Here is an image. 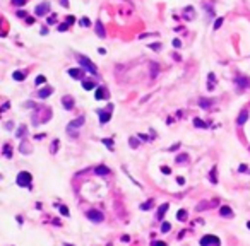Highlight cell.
I'll list each match as a JSON object with an SVG mask.
<instances>
[{"label":"cell","mask_w":250,"mask_h":246,"mask_svg":"<svg viewBox=\"0 0 250 246\" xmlns=\"http://www.w3.org/2000/svg\"><path fill=\"white\" fill-rule=\"evenodd\" d=\"M77 60H79L81 67H82L84 70H87L89 74H96V72H98L96 65H94V63H93V62H91V60H89L87 56H82V55H81V56H77Z\"/></svg>","instance_id":"1"},{"label":"cell","mask_w":250,"mask_h":246,"mask_svg":"<svg viewBox=\"0 0 250 246\" xmlns=\"http://www.w3.org/2000/svg\"><path fill=\"white\" fill-rule=\"evenodd\" d=\"M31 180H33V176L27 173V171H21L19 174H17V185L19 186H29L31 185Z\"/></svg>","instance_id":"2"},{"label":"cell","mask_w":250,"mask_h":246,"mask_svg":"<svg viewBox=\"0 0 250 246\" xmlns=\"http://www.w3.org/2000/svg\"><path fill=\"white\" fill-rule=\"evenodd\" d=\"M201 246H221V241L213 234H206L204 238H201Z\"/></svg>","instance_id":"3"},{"label":"cell","mask_w":250,"mask_h":246,"mask_svg":"<svg viewBox=\"0 0 250 246\" xmlns=\"http://www.w3.org/2000/svg\"><path fill=\"white\" fill-rule=\"evenodd\" d=\"M48 12H50V2H43V3L36 5V9H34V14H36L38 17H43V15H46Z\"/></svg>","instance_id":"4"},{"label":"cell","mask_w":250,"mask_h":246,"mask_svg":"<svg viewBox=\"0 0 250 246\" xmlns=\"http://www.w3.org/2000/svg\"><path fill=\"white\" fill-rule=\"evenodd\" d=\"M87 217L93 221V222H101L105 217H103V214L99 212V210H96V209H93V210H87Z\"/></svg>","instance_id":"5"},{"label":"cell","mask_w":250,"mask_h":246,"mask_svg":"<svg viewBox=\"0 0 250 246\" xmlns=\"http://www.w3.org/2000/svg\"><path fill=\"white\" fill-rule=\"evenodd\" d=\"M82 125H84V116H79V118H75L74 121H70V123H69L67 132H70V133H72V130H74V128H79V127H82Z\"/></svg>","instance_id":"6"},{"label":"cell","mask_w":250,"mask_h":246,"mask_svg":"<svg viewBox=\"0 0 250 246\" xmlns=\"http://www.w3.org/2000/svg\"><path fill=\"white\" fill-rule=\"evenodd\" d=\"M51 92H53V89H51L50 86H46V87H41V89L38 91V97H39V99H46L48 96H51Z\"/></svg>","instance_id":"7"},{"label":"cell","mask_w":250,"mask_h":246,"mask_svg":"<svg viewBox=\"0 0 250 246\" xmlns=\"http://www.w3.org/2000/svg\"><path fill=\"white\" fill-rule=\"evenodd\" d=\"M98 115H99V123L105 125L110 118H111V111H103V109H98Z\"/></svg>","instance_id":"8"},{"label":"cell","mask_w":250,"mask_h":246,"mask_svg":"<svg viewBox=\"0 0 250 246\" xmlns=\"http://www.w3.org/2000/svg\"><path fill=\"white\" fill-rule=\"evenodd\" d=\"M247 120H249V111L247 109H242V113L238 115V118H237V123L242 127V125H245L247 123Z\"/></svg>","instance_id":"9"},{"label":"cell","mask_w":250,"mask_h":246,"mask_svg":"<svg viewBox=\"0 0 250 246\" xmlns=\"http://www.w3.org/2000/svg\"><path fill=\"white\" fill-rule=\"evenodd\" d=\"M94 97H96V99H106V97H108V91H106L105 87H98L96 92H94Z\"/></svg>","instance_id":"10"},{"label":"cell","mask_w":250,"mask_h":246,"mask_svg":"<svg viewBox=\"0 0 250 246\" xmlns=\"http://www.w3.org/2000/svg\"><path fill=\"white\" fill-rule=\"evenodd\" d=\"M94 173H96L98 176H106V174H110V168H106V166H103V164H99V166H96V169H94Z\"/></svg>","instance_id":"11"},{"label":"cell","mask_w":250,"mask_h":246,"mask_svg":"<svg viewBox=\"0 0 250 246\" xmlns=\"http://www.w3.org/2000/svg\"><path fill=\"white\" fill-rule=\"evenodd\" d=\"M62 104H63V108H65V109H72L75 103H74V99H72L70 96H65V97L62 99Z\"/></svg>","instance_id":"12"},{"label":"cell","mask_w":250,"mask_h":246,"mask_svg":"<svg viewBox=\"0 0 250 246\" xmlns=\"http://www.w3.org/2000/svg\"><path fill=\"white\" fill-rule=\"evenodd\" d=\"M69 75L72 79H81L82 77V68H69Z\"/></svg>","instance_id":"13"},{"label":"cell","mask_w":250,"mask_h":246,"mask_svg":"<svg viewBox=\"0 0 250 246\" xmlns=\"http://www.w3.org/2000/svg\"><path fill=\"white\" fill-rule=\"evenodd\" d=\"M96 34H98L99 38H105V36H106V32H105V27H103L101 21H96Z\"/></svg>","instance_id":"14"},{"label":"cell","mask_w":250,"mask_h":246,"mask_svg":"<svg viewBox=\"0 0 250 246\" xmlns=\"http://www.w3.org/2000/svg\"><path fill=\"white\" fill-rule=\"evenodd\" d=\"M82 87H84L86 91H91V89H94V87H96V84H94L91 79H86V80H82Z\"/></svg>","instance_id":"15"},{"label":"cell","mask_w":250,"mask_h":246,"mask_svg":"<svg viewBox=\"0 0 250 246\" xmlns=\"http://www.w3.org/2000/svg\"><path fill=\"white\" fill-rule=\"evenodd\" d=\"M168 209H170V205H168V204H163V205L159 207V210H158V219H159V221H161V219H163V215L168 212Z\"/></svg>","instance_id":"16"},{"label":"cell","mask_w":250,"mask_h":246,"mask_svg":"<svg viewBox=\"0 0 250 246\" xmlns=\"http://www.w3.org/2000/svg\"><path fill=\"white\" fill-rule=\"evenodd\" d=\"M219 214H221L223 217H230V215H233V210H231L230 207H226V205H223V207L219 209Z\"/></svg>","instance_id":"17"},{"label":"cell","mask_w":250,"mask_h":246,"mask_svg":"<svg viewBox=\"0 0 250 246\" xmlns=\"http://www.w3.org/2000/svg\"><path fill=\"white\" fill-rule=\"evenodd\" d=\"M237 84L242 86V87H250V79H247V77H238L237 79Z\"/></svg>","instance_id":"18"},{"label":"cell","mask_w":250,"mask_h":246,"mask_svg":"<svg viewBox=\"0 0 250 246\" xmlns=\"http://www.w3.org/2000/svg\"><path fill=\"white\" fill-rule=\"evenodd\" d=\"M26 132H27V127H26V125H21V127H19V130L15 132V137H19V139H22Z\"/></svg>","instance_id":"19"},{"label":"cell","mask_w":250,"mask_h":246,"mask_svg":"<svg viewBox=\"0 0 250 246\" xmlns=\"http://www.w3.org/2000/svg\"><path fill=\"white\" fill-rule=\"evenodd\" d=\"M194 125H195L197 128H207V123H206V121H202L201 118H195V120H194Z\"/></svg>","instance_id":"20"},{"label":"cell","mask_w":250,"mask_h":246,"mask_svg":"<svg viewBox=\"0 0 250 246\" xmlns=\"http://www.w3.org/2000/svg\"><path fill=\"white\" fill-rule=\"evenodd\" d=\"M156 75H158V63H156V62H153V63H151V77L154 79Z\"/></svg>","instance_id":"21"},{"label":"cell","mask_w":250,"mask_h":246,"mask_svg":"<svg viewBox=\"0 0 250 246\" xmlns=\"http://www.w3.org/2000/svg\"><path fill=\"white\" fill-rule=\"evenodd\" d=\"M211 104H213V103H211V101H207V99H201V101H199V106H201V108H204V109L211 108Z\"/></svg>","instance_id":"22"},{"label":"cell","mask_w":250,"mask_h":246,"mask_svg":"<svg viewBox=\"0 0 250 246\" xmlns=\"http://www.w3.org/2000/svg\"><path fill=\"white\" fill-rule=\"evenodd\" d=\"M21 152H22V154H29V152H31V147H29V144L22 142V144H21Z\"/></svg>","instance_id":"23"},{"label":"cell","mask_w":250,"mask_h":246,"mask_svg":"<svg viewBox=\"0 0 250 246\" xmlns=\"http://www.w3.org/2000/svg\"><path fill=\"white\" fill-rule=\"evenodd\" d=\"M177 219L178 221H187V210H178L177 212Z\"/></svg>","instance_id":"24"},{"label":"cell","mask_w":250,"mask_h":246,"mask_svg":"<svg viewBox=\"0 0 250 246\" xmlns=\"http://www.w3.org/2000/svg\"><path fill=\"white\" fill-rule=\"evenodd\" d=\"M12 77H14V80H19V82H21V80H24V77H26V75H24L22 72H19V70H17V72H14V75H12Z\"/></svg>","instance_id":"25"},{"label":"cell","mask_w":250,"mask_h":246,"mask_svg":"<svg viewBox=\"0 0 250 246\" xmlns=\"http://www.w3.org/2000/svg\"><path fill=\"white\" fill-rule=\"evenodd\" d=\"M3 156H5L7 159H10V157H12V152H10V145H7V144L3 145Z\"/></svg>","instance_id":"26"},{"label":"cell","mask_w":250,"mask_h":246,"mask_svg":"<svg viewBox=\"0 0 250 246\" xmlns=\"http://www.w3.org/2000/svg\"><path fill=\"white\" fill-rule=\"evenodd\" d=\"M207 89H209V91L214 89V74H209V84H207Z\"/></svg>","instance_id":"27"},{"label":"cell","mask_w":250,"mask_h":246,"mask_svg":"<svg viewBox=\"0 0 250 246\" xmlns=\"http://www.w3.org/2000/svg\"><path fill=\"white\" fill-rule=\"evenodd\" d=\"M79 24H81V26H84V27H89V26H91V21H89L87 17H82V19L79 21Z\"/></svg>","instance_id":"28"},{"label":"cell","mask_w":250,"mask_h":246,"mask_svg":"<svg viewBox=\"0 0 250 246\" xmlns=\"http://www.w3.org/2000/svg\"><path fill=\"white\" fill-rule=\"evenodd\" d=\"M151 207H153V200H147V202H144V204L141 205V209H142V210H149Z\"/></svg>","instance_id":"29"},{"label":"cell","mask_w":250,"mask_h":246,"mask_svg":"<svg viewBox=\"0 0 250 246\" xmlns=\"http://www.w3.org/2000/svg\"><path fill=\"white\" fill-rule=\"evenodd\" d=\"M45 82H46V79H45L43 75H38V77H36V82H34V84H36V86H43Z\"/></svg>","instance_id":"30"},{"label":"cell","mask_w":250,"mask_h":246,"mask_svg":"<svg viewBox=\"0 0 250 246\" xmlns=\"http://www.w3.org/2000/svg\"><path fill=\"white\" fill-rule=\"evenodd\" d=\"M187 161H189V156H187V154H182V156L177 157V162H178V164H180V162H187Z\"/></svg>","instance_id":"31"},{"label":"cell","mask_w":250,"mask_h":246,"mask_svg":"<svg viewBox=\"0 0 250 246\" xmlns=\"http://www.w3.org/2000/svg\"><path fill=\"white\" fill-rule=\"evenodd\" d=\"M170 229H171V224H170V222H163V224H161V231H163V233H168Z\"/></svg>","instance_id":"32"},{"label":"cell","mask_w":250,"mask_h":246,"mask_svg":"<svg viewBox=\"0 0 250 246\" xmlns=\"http://www.w3.org/2000/svg\"><path fill=\"white\" fill-rule=\"evenodd\" d=\"M26 2H27V0H12V3H14L15 7H22V5H26Z\"/></svg>","instance_id":"33"},{"label":"cell","mask_w":250,"mask_h":246,"mask_svg":"<svg viewBox=\"0 0 250 246\" xmlns=\"http://www.w3.org/2000/svg\"><path fill=\"white\" fill-rule=\"evenodd\" d=\"M69 26H70L69 22H63V24H60V26H58V31H62V32H63V31H67V29H69Z\"/></svg>","instance_id":"34"},{"label":"cell","mask_w":250,"mask_h":246,"mask_svg":"<svg viewBox=\"0 0 250 246\" xmlns=\"http://www.w3.org/2000/svg\"><path fill=\"white\" fill-rule=\"evenodd\" d=\"M60 214H62V215H69L70 212H69V209H67L65 205H60Z\"/></svg>","instance_id":"35"},{"label":"cell","mask_w":250,"mask_h":246,"mask_svg":"<svg viewBox=\"0 0 250 246\" xmlns=\"http://www.w3.org/2000/svg\"><path fill=\"white\" fill-rule=\"evenodd\" d=\"M221 24H223V17L216 19V22H214V29H219V27H221Z\"/></svg>","instance_id":"36"},{"label":"cell","mask_w":250,"mask_h":246,"mask_svg":"<svg viewBox=\"0 0 250 246\" xmlns=\"http://www.w3.org/2000/svg\"><path fill=\"white\" fill-rule=\"evenodd\" d=\"M103 144H105L106 147H110V149H113V140H108V139H105V140H103Z\"/></svg>","instance_id":"37"},{"label":"cell","mask_w":250,"mask_h":246,"mask_svg":"<svg viewBox=\"0 0 250 246\" xmlns=\"http://www.w3.org/2000/svg\"><path fill=\"white\" fill-rule=\"evenodd\" d=\"M211 181H213V183L218 181V180H216V168H213V171H211Z\"/></svg>","instance_id":"38"},{"label":"cell","mask_w":250,"mask_h":246,"mask_svg":"<svg viewBox=\"0 0 250 246\" xmlns=\"http://www.w3.org/2000/svg\"><path fill=\"white\" fill-rule=\"evenodd\" d=\"M129 142H130V147H137V145H139V142H137L134 137H130V140H129Z\"/></svg>","instance_id":"39"},{"label":"cell","mask_w":250,"mask_h":246,"mask_svg":"<svg viewBox=\"0 0 250 246\" xmlns=\"http://www.w3.org/2000/svg\"><path fill=\"white\" fill-rule=\"evenodd\" d=\"M57 149H58V140H55V142L51 144V152L55 154V152H57Z\"/></svg>","instance_id":"40"},{"label":"cell","mask_w":250,"mask_h":246,"mask_svg":"<svg viewBox=\"0 0 250 246\" xmlns=\"http://www.w3.org/2000/svg\"><path fill=\"white\" fill-rule=\"evenodd\" d=\"M173 46H175V48H180V46H182V41H180V39H173Z\"/></svg>","instance_id":"41"},{"label":"cell","mask_w":250,"mask_h":246,"mask_svg":"<svg viewBox=\"0 0 250 246\" xmlns=\"http://www.w3.org/2000/svg\"><path fill=\"white\" fill-rule=\"evenodd\" d=\"M161 171H163L165 174H170V173H171V169H170V168H166V166H163V168H161Z\"/></svg>","instance_id":"42"},{"label":"cell","mask_w":250,"mask_h":246,"mask_svg":"<svg viewBox=\"0 0 250 246\" xmlns=\"http://www.w3.org/2000/svg\"><path fill=\"white\" fill-rule=\"evenodd\" d=\"M9 106H10L9 103H3V104H2V109H0V111H7V109H9Z\"/></svg>","instance_id":"43"},{"label":"cell","mask_w":250,"mask_h":246,"mask_svg":"<svg viewBox=\"0 0 250 246\" xmlns=\"http://www.w3.org/2000/svg\"><path fill=\"white\" fill-rule=\"evenodd\" d=\"M15 14H17V17H24V15H26V12H24V10H17Z\"/></svg>","instance_id":"44"},{"label":"cell","mask_w":250,"mask_h":246,"mask_svg":"<svg viewBox=\"0 0 250 246\" xmlns=\"http://www.w3.org/2000/svg\"><path fill=\"white\" fill-rule=\"evenodd\" d=\"M55 19H57V15H51V17H48V24H53V22H55Z\"/></svg>","instance_id":"45"},{"label":"cell","mask_w":250,"mask_h":246,"mask_svg":"<svg viewBox=\"0 0 250 246\" xmlns=\"http://www.w3.org/2000/svg\"><path fill=\"white\" fill-rule=\"evenodd\" d=\"M149 46H151L153 50H159V48H161V44H159V43H156V44H149Z\"/></svg>","instance_id":"46"},{"label":"cell","mask_w":250,"mask_h":246,"mask_svg":"<svg viewBox=\"0 0 250 246\" xmlns=\"http://www.w3.org/2000/svg\"><path fill=\"white\" fill-rule=\"evenodd\" d=\"M238 171H240V173H245V171H247V166H245V164H242V166L238 168Z\"/></svg>","instance_id":"47"},{"label":"cell","mask_w":250,"mask_h":246,"mask_svg":"<svg viewBox=\"0 0 250 246\" xmlns=\"http://www.w3.org/2000/svg\"><path fill=\"white\" fill-rule=\"evenodd\" d=\"M153 246H166L163 241H156V243H153Z\"/></svg>","instance_id":"48"},{"label":"cell","mask_w":250,"mask_h":246,"mask_svg":"<svg viewBox=\"0 0 250 246\" xmlns=\"http://www.w3.org/2000/svg\"><path fill=\"white\" fill-rule=\"evenodd\" d=\"M74 21H75V19H74V17H72V15H69V17H67V22H69V24H72V22H74Z\"/></svg>","instance_id":"49"},{"label":"cell","mask_w":250,"mask_h":246,"mask_svg":"<svg viewBox=\"0 0 250 246\" xmlns=\"http://www.w3.org/2000/svg\"><path fill=\"white\" fill-rule=\"evenodd\" d=\"M43 137H45V135H43V133H38V135H34V139H36V140H41V139H43Z\"/></svg>","instance_id":"50"},{"label":"cell","mask_w":250,"mask_h":246,"mask_svg":"<svg viewBox=\"0 0 250 246\" xmlns=\"http://www.w3.org/2000/svg\"><path fill=\"white\" fill-rule=\"evenodd\" d=\"M183 183H185V180L182 176H178V185H183Z\"/></svg>","instance_id":"51"},{"label":"cell","mask_w":250,"mask_h":246,"mask_svg":"<svg viewBox=\"0 0 250 246\" xmlns=\"http://www.w3.org/2000/svg\"><path fill=\"white\" fill-rule=\"evenodd\" d=\"M60 3H62L63 7H69V2H67V0H60Z\"/></svg>","instance_id":"52"},{"label":"cell","mask_w":250,"mask_h":246,"mask_svg":"<svg viewBox=\"0 0 250 246\" xmlns=\"http://www.w3.org/2000/svg\"><path fill=\"white\" fill-rule=\"evenodd\" d=\"M247 226H249V229H250V222H249V224H247Z\"/></svg>","instance_id":"53"},{"label":"cell","mask_w":250,"mask_h":246,"mask_svg":"<svg viewBox=\"0 0 250 246\" xmlns=\"http://www.w3.org/2000/svg\"><path fill=\"white\" fill-rule=\"evenodd\" d=\"M65 246H72V245H65Z\"/></svg>","instance_id":"54"}]
</instances>
